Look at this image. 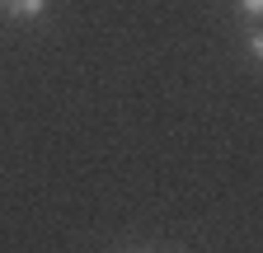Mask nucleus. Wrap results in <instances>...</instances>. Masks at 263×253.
Returning <instances> with one entry per match:
<instances>
[{
    "label": "nucleus",
    "mask_w": 263,
    "mask_h": 253,
    "mask_svg": "<svg viewBox=\"0 0 263 253\" xmlns=\"http://www.w3.org/2000/svg\"><path fill=\"white\" fill-rule=\"evenodd\" d=\"M0 5H5L14 19H33V14H43V5H47V0H0Z\"/></svg>",
    "instance_id": "1"
},
{
    "label": "nucleus",
    "mask_w": 263,
    "mask_h": 253,
    "mask_svg": "<svg viewBox=\"0 0 263 253\" xmlns=\"http://www.w3.org/2000/svg\"><path fill=\"white\" fill-rule=\"evenodd\" d=\"M240 5H245V14H249V19H258V14H263V0H240Z\"/></svg>",
    "instance_id": "2"
}]
</instances>
